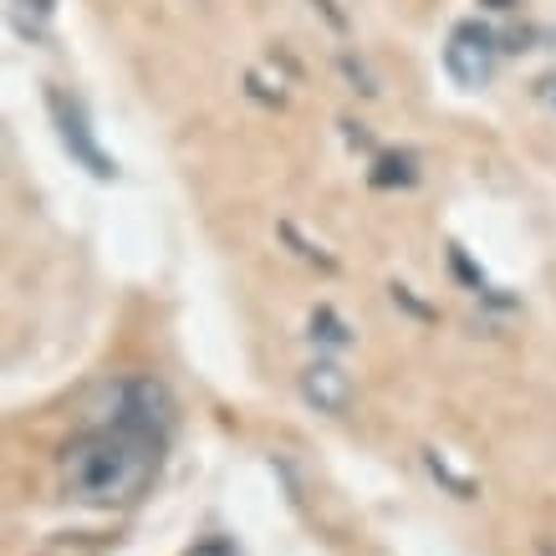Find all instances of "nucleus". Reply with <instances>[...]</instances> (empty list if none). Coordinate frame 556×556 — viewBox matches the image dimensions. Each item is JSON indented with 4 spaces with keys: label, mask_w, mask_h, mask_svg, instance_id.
Returning <instances> with one entry per match:
<instances>
[{
    "label": "nucleus",
    "mask_w": 556,
    "mask_h": 556,
    "mask_svg": "<svg viewBox=\"0 0 556 556\" xmlns=\"http://www.w3.org/2000/svg\"><path fill=\"white\" fill-rule=\"evenodd\" d=\"M164 439L134 424L102 419L62 450V485L83 506H134L153 485Z\"/></svg>",
    "instance_id": "nucleus-1"
},
{
    "label": "nucleus",
    "mask_w": 556,
    "mask_h": 556,
    "mask_svg": "<svg viewBox=\"0 0 556 556\" xmlns=\"http://www.w3.org/2000/svg\"><path fill=\"white\" fill-rule=\"evenodd\" d=\"M108 408H92L102 419H113V424H134V429H149V434L159 439H169L174 429V399H169V388L159 383V378H123V383H113L108 393Z\"/></svg>",
    "instance_id": "nucleus-2"
},
{
    "label": "nucleus",
    "mask_w": 556,
    "mask_h": 556,
    "mask_svg": "<svg viewBox=\"0 0 556 556\" xmlns=\"http://www.w3.org/2000/svg\"><path fill=\"white\" fill-rule=\"evenodd\" d=\"M495 67H501V41H495V31L480 26V21H459L455 31H450V47H444V72H450L459 87L480 92V87L495 77Z\"/></svg>",
    "instance_id": "nucleus-3"
},
{
    "label": "nucleus",
    "mask_w": 556,
    "mask_h": 556,
    "mask_svg": "<svg viewBox=\"0 0 556 556\" xmlns=\"http://www.w3.org/2000/svg\"><path fill=\"white\" fill-rule=\"evenodd\" d=\"M47 108H51V123H56V138H62V149L83 164L87 174H98V179H113L118 174V164L102 153L98 134H92V123H87L83 102L67 98V92H47Z\"/></svg>",
    "instance_id": "nucleus-4"
},
{
    "label": "nucleus",
    "mask_w": 556,
    "mask_h": 556,
    "mask_svg": "<svg viewBox=\"0 0 556 556\" xmlns=\"http://www.w3.org/2000/svg\"><path fill=\"white\" fill-rule=\"evenodd\" d=\"M302 393L321 414H348V404H353V378H348L338 363H312V368L302 372Z\"/></svg>",
    "instance_id": "nucleus-5"
},
{
    "label": "nucleus",
    "mask_w": 556,
    "mask_h": 556,
    "mask_svg": "<svg viewBox=\"0 0 556 556\" xmlns=\"http://www.w3.org/2000/svg\"><path fill=\"white\" fill-rule=\"evenodd\" d=\"M11 11L21 16V26H47L51 11H56V0H11Z\"/></svg>",
    "instance_id": "nucleus-6"
},
{
    "label": "nucleus",
    "mask_w": 556,
    "mask_h": 556,
    "mask_svg": "<svg viewBox=\"0 0 556 556\" xmlns=\"http://www.w3.org/2000/svg\"><path fill=\"white\" fill-rule=\"evenodd\" d=\"M189 556H236V552H230V541H200Z\"/></svg>",
    "instance_id": "nucleus-7"
}]
</instances>
